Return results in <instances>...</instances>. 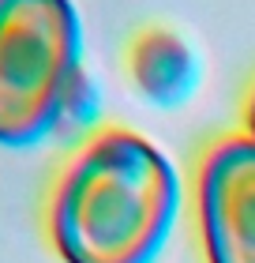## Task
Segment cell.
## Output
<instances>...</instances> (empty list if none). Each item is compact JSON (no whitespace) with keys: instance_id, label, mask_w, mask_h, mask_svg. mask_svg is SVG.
<instances>
[{"instance_id":"cell-1","label":"cell","mask_w":255,"mask_h":263,"mask_svg":"<svg viewBox=\"0 0 255 263\" xmlns=\"http://www.w3.org/2000/svg\"><path fill=\"white\" fill-rule=\"evenodd\" d=\"M176 214L173 162L131 128H98L53 177L45 237L64 263H154Z\"/></svg>"},{"instance_id":"cell-2","label":"cell","mask_w":255,"mask_h":263,"mask_svg":"<svg viewBox=\"0 0 255 263\" xmlns=\"http://www.w3.org/2000/svg\"><path fill=\"white\" fill-rule=\"evenodd\" d=\"M94 109L71 0H0V147H34Z\"/></svg>"},{"instance_id":"cell-3","label":"cell","mask_w":255,"mask_h":263,"mask_svg":"<svg viewBox=\"0 0 255 263\" xmlns=\"http://www.w3.org/2000/svg\"><path fill=\"white\" fill-rule=\"evenodd\" d=\"M195 226L206 263H255V139L244 132L199 158Z\"/></svg>"},{"instance_id":"cell-4","label":"cell","mask_w":255,"mask_h":263,"mask_svg":"<svg viewBox=\"0 0 255 263\" xmlns=\"http://www.w3.org/2000/svg\"><path fill=\"white\" fill-rule=\"evenodd\" d=\"M128 71L135 90L154 105H180L199 83V61L173 30H143L131 42Z\"/></svg>"},{"instance_id":"cell-5","label":"cell","mask_w":255,"mask_h":263,"mask_svg":"<svg viewBox=\"0 0 255 263\" xmlns=\"http://www.w3.org/2000/svg\"><path fill=\"white\" fill-rule=\"evenodd\" d=\"M244 136H251V139H255V87H251L248 102H244Z\"/></svg>"}]
</instances>
